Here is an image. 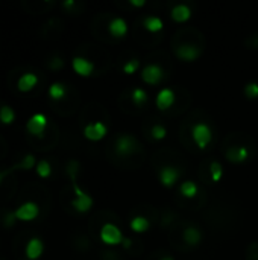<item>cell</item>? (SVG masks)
I'll use <instances>...</instances> for the list:
<instances>
[{"label":"cell","mask_w":258,"mask_h":260,"mask_svg":"<svg viewBox=\"0 0 258 260\" xmlns=\"http://www.w3.org/2000/svg\"><path fill=\"white\" fill-rule=\"evenodd\" d=\"M76 171H78V163L76 161H71L70 166H68V175H70L71 186H73V192H75V200L71 201V206H73V209L76 212L87 213V212L91 210V207L94 204V200L78 186V183H76Z\"/></svg>","instance_id":"1"},{"label":"cell","mask_w":258,"mask_h":260,"mask_svg":"<svg viewBox=\"0 0 258 260\" xmlns=\"http://www.w3.org/2000/svg\"><path fill=\"white\" fill-rule=\"evenodd\" d=\"M123 239H125L123 232H122L116 224L106 222V224H103V227L100 229V241H102L105 245H109V247L122 245Z\"/></svg>","instance_id":"2"},{"label":"cell","mask_w":258,"mask_h":260,"mask_svg":"<svg viewBox=\"0 0 258 260\" xmlns=\"http://www.w3.org/2000/svg\"><path fill=\"white\" fill-rule=\"evenodd\" d=\"M192 137L199 149H205L213 142V131L207 123H196L192 128Z\"/></svg>","instance_id":"3"},{"label":"cell","mask_w":258,"mask_h":260,"mask_svg":"<svg viewBox=\"0 0 258 260\" xmlns=\"http://www.w3.org/2000/svg\"><path fill=\"white\" fill-rule=\"evenodd\" d=\"M163 78H164V70L158 64H149V66L143 67V70H141V79H143V82H146L149 85L160 84L163 81Z\"/></svg>","instance_id":"4"},{"label":"cell","mask_w":258,"mask_h":260,"mask_svg":"<svg viewBox=\"0 0 258 260\" xmlns=\"http://www.w3.org/2000/svg\"><path fill=\"white\" fill-rule=\"evenodd\" d=\"M106 134H108V128L103 122H93L84 128V137L90 142H99L105 139Z\"/></svg>","instance_id":"5"},{"label":"cell","mask_w":258,"mask_h":260,"mask_svg":"<svg viewBox=\"0 0 258 260\" xmlns=\"http://www.w3.org/2000/svg\"><path fill=\"white\" fill-rule=\"evenodd\" d=\"M135 149H137V140L132 136L122 134V136L117 137V140H116V152L119 155H122V157L129 155V154L135 152Z\"/></svg>","instance_id":"6"},{"label":"cell","mask_w":258,"mask_h":260,"mask_svg":"<svg viewBox=\"0 0 258 260\" xmlns=\"http://www.w3.org/2000/svg\"><path fill=\"white\" fill-rule=\"evenodd\" d=\"M14 213H15L17 221H26L27 222V221H33L40 215V207H38V204L27 201V203L21 204Z\"/></svg>","instance_id":"7"},{"label":"cell","mask_w":258,"mask_h":260,"mask_svg":"<svg viewBox=\"0 0 258 260\" xmlns=\"http://www.w3.org/2000/svg\"><path fill=\"white\" fill-rule=\"evenodd\" d=\"M46 126H47V117L40 113L33 114L26 123V129L29 131V134H32L35 137H43Z\"/></svg>","instance_id":"8"},{"label":"cell","mask_w":258,"mask_h":260,"mask_svg":"<svg viewBox=\"0 0 258 260\" xmlns=\"http://www.w3.org/2000/svg\"><path fill=\"white\" fill-rule=\"evenodd\" d=\"M175 53H176V56L179 59L192 62V61H196L201 56V49L198 46L192 44V43H184V44L176 47Z\"/></svg>","instance_id":"9"},{"label":"cell","mask_w":258,"mask_h":260,"mask_svg":"<svg viewBox=\"0 0 258 260\" xmlns=\"http://www.w3.org/2000/svg\"><path fill=\"white\" fill-rule=\"evenodd\" d=\"M179 178H181V171L178 168H175V166H164L160 171V181L167 189L173 187L178 183Z\"/></svg>","instance_id":"10"},{"label":"cell","mask_w":258,"mask_h":260,"mask_svg":"<svg viewBox=\"0 0 258 260\" xmlns=\"http://www.w3.org/2000/svg\"><path fill=\"white\" fill-rule=\"evenodd\" d=\"M71 67L82 78H88L94 72V64L84 56H75L71 59Z\"/></svg>","instance_id":"11"},{"label":"cell","mask_w":258,"mask_h":260,"mask_svg":"<svg viewBox=\"0 0 258 260\" xmlns=\"http://www.w3.org/2000/svg\"><path fill=\"white\" fill-rule=\"evenodd\" d=\"M155 104H157L158 110H161V111L169 110L175 104V91L170 88H161L155 98Z\"/></svg>","instance_id":"12"},{"label":"cell","mask_w":258,"mask_h":260,"mask_svg":"<svg viewBox=\"0 0 258 260\" xmlns=\"http://www.w3.org/2000/svg\"><path fill=\"white\" fill-rule=\"evenodd\" d=\"M227 158L231 163L240 165L245 163L249 158V149L246 146H236V148H230L227 151Z\"/></svg>","instance_id":"13"},{"label":"cell","mask_w":258,"mask_h":260,"mask_svg":"<svg viewBox=\"0 0 258 260\" xmlns=\"http://www.w3.org/2000/svg\"><path fill=\"white\" fill-rule=\"evenodd\" d=\"M108 30H109V34H111L113 37H116V38H123V37L128 34V23H126L125 18L116 17V18H113V20L109 21Z\"/></svg>","instance_id":"14"},{"label":"cell","mask_w":258,"mask_h":260,"mask_svg":"<svg viewBox=\"0 0 258 260\" xmlns=\"http://www.w3.org/2000/svg\"><path fill=\"white\" fill-rule=\"evenodd\" d=\"M43 251H44V244L40 238H32L26 245V256L29 260L40 259Z\"/></svg>","instance_id":"15"},{"label":"cell","mask_w":258,"mask_h":260,"mask_svg":"<svg viewBox=\"0 0 258 260\" xmlns=\"http://www.w3.org/2000/svg\"><path fill=\"white\" fill-rule=\"evenodd\" d=\"M170 17L176 23H186L192 17V9L187 5H184V3H179V5H176V6L172 8Z\"/></svg>","instance_id":"16"},{"label":"cell","mask_w":258,"mask_h":260,"mask_svg":"<svg viewBox=\"0 0 258 260\" xmlns=\"http://www.w3.org/2000/svg\"><path fill=\"white\" fill-rule=\"evenodd\" d=\"M38 84V76L35 73H24L20 76L18 82H17V87L20 91L26 93V91H30L35 85Z\"/></svg>","instance_id":"17"},{"label":"cell","mask_w":258,"mask_h":260,"mask_svg":"<svg viewBox=\"0 0 258 260\" xmlns=\"http://www.w3.org/2000/svg\"><path fill=\"white\" fill-rule=\"evenodd\" d=\"M182 238H184V241H186L190 247H196V245H199L201 241H202V232H201L199 229L190 225V227H187V229L184 230Z\"/></svg>","instance_id":"18"},{"label":"cell","mask_w":258,"mask_h":260,"mask_svg":"<svg viewBox=\"0 0 258 260\" xmlns=\"http://www.w3.org/2000/svg\"><path fill=\"white\" fill-rule=\"evenodd\" d=\"M129 227H131V230H132L134 233L143 235V233H146V232L149 230L151 222H149V219L144 218V216H134V218L131 219V222H129Z\"/></svg>","instance_id":"19"},{"label":"cell","mask_w":258,"mask_h":260,"mask_svg":"<svg viewBox=\"0 0 258 260\" xmlns=\"http://www.w3.org/2000/svg\"><path fill=\"white\" fill-rule=\"evenodd\" d=\"M179 192H181V195H182L184 198L192 200V198H195V197L198 195L199 187H198V184H196L195 181H192V180H186V181H182V183H181V186H179Z\"/></svg>","instance_id":"20"},{"label":"cell","mask_w":258,"mask_h":260,"mask_svg":"<svg viewBox=\"0 0 258 260\" xmlns=\"http://www.w3.org/2000/svg\"><path fill=\"white\" fill-rule=\"evenodd\" d=\"M143 26L146 30L149 32H160L163 27H164V21L160 18V17H146L144 21H143Z\"/></svg>","instance_id":"21"},{"label":"cell","mask_w":258,"mask_h":260,"mask_svg":"<svg viewBox=\"0 0 258 260\" xmlns=\"http://www.w3.org/2000/svg\"><path fill=\"white\" fill-rule=\"evenodd\" d=\"M49 96L53 101H61L65 96V85L62 82H53L49 87Z\"/></svg>","instance_id":"22"},{"label":"cell","mask_w":258,"mask_h":260,"mask_svg":"<svg viewBox=\"0 0 258 260\" xmlns=\"http://www.w3.org/2000/svg\"><path fill=\"white\" fill-rule=\"evenodd\" d=\"M131 99H132L134 105L143 107L148 102V93L143 88H134L132 93H131Z\"/></svg>","instance_id":"23"},{"label":"cell","mask_w":258,"mask_h":260,"mask_svg":"<svg viewBox=\"0 0 258 260\" xmlns=\"http://www.w3.org/2000/svg\"><path fill=\"white\" fill-rule=\"evenodd\" d=\"M210 177L213 183H219L224 177V166L219 161H211L210 165Z\"/></svg>","instance_id":"24"},{"label":"cell","mask_w":258,"mask_h":260,"mask_svg":"<svg viewBox=\"0 0 258 260\" xmlns=\"http://www.w3.org/2000/svg\"><path fill=\"white\" fill-rule=\"evenodd\" d=\"M14 119H15L14 110H12L11 107H8V105H3V107L0 108V122H2L3 125H9V123L14 122Z\"/></svg>","instance_id":"25"},{"label":"cell","mask_w":258,"mask_h":260,"mask_svg":"<svg viewBox=\"0 0 258 260\" xmlns=\"http://www.w3.org/2000/svg\"><path fill=\"white\" fill-rule=\"evenodd\" d=\"M36 174H38L41 178L50 177V174H52V166H50V163H49L47 160L38 161V165H36Z\"/></svg>","instance_id":"26"},{"label":"cell","mask_w":258,"mask_h":260,"mask_svg":"<svg viewBox=\"0 0 258 260\" xmlns=\"http://www.w3.org/2000/svg\"><path fill=\"white\" fill-rule=\"evenodd\" d=\"M243 93L248 99H258V82H248L243 88Z\"/></svg>","instance_id":"27"},{"label":"cell","mask_w":258,"mask_h":260,"mask_svg":"<svg viewBox=\"0 0 258 260\" xmlns=\"http://www.w3.org/2000/svg\"><path fill=\"white\" fill-rule=\"evenodd\" d=\"M138 67H140V61L137 58H132V59H129V61H126L123 64V73L131 76V75H134L138 70Z\"/></svg>","instance_id":"28"},{"label":"cell","mask_w":258,"mask_h":260,"mask_svg":"<svg viewBox=\"0 0 258 260\" xmlns=\"http://www.w3.org/2000/svg\"><path fill=\"white\" fill-rule=\"evenodd\" d=\"M151 134H152V137L155 140H163L167 136V129L163 125H154L152 129H151Z\"/></svg>","instance_id":"29"},{"label":"cell","mask_w":258,"mask_h":260,"mask_svg":"<svg viewBox=\"0 0 258 260\" xmlns=\"http://www.w3.org/2000/svg\"><path fill=\"white\" fill-rule=\"evenodd\" d=\"M33 165H35V157L29 154V155H26V157L23 158V161L18 165V168H20V169H26V171H27V169H32V168H33Z\"/></svg>","instance_id":"30"},{"label":"cell","mask_w":258,"mask_h":260,"mask_svg":"<svg viewBox=\"0 0 258 260\" xmlns=\"http://www.w3.org/2000/svg\"><path fill=\"white\" fill-rule=\"evenodd\" d=\"M15 221H17V218H15V213H14V212H12V213H8V215L5 216V225H6V227H12Z\"/></svg>","instance_id":"31"},{"label":"cell","mask_w":258,"mask_h":260,"mask_svg":"<svg viewBox=\"0 0 258 260\" xmlns=\"http://www.w3.org/2000/svg\"><path fill=\"white\" fill-rule=\"evenodd\" d=\"M62 66H64V62H62L61 58H53L52 62H50V67H52V69H59V67H62Z\"/></svg>","instance_id":"32"},{"label":"cell","mask_w":258,"mask_h":260,"mask_svg":"<svg viewBox=\"0 0 258 260\" xmlns=\"http://www.w3.org/2000/svg\"><path fill=\"white\" fill-rule=\"evenodd\" d=\"M134 8H141V6H144L146 5V2L144 0H131L129 2Z\"/></svg>","instance_id":"33"},{"label":"cell","mask_w":258,"mask_h":260,"mask_svg":"<svg viewBox=\"0 0 258 260\" xmlns=\"http://www.w3.org/2000/svg\"><path fill=\"white\" fill-rule=\"evenodd\" d=\"M131 245H132V241H131L129 238L125 236V239H123V242H122V247H123L125 250H128V248H131Z\"/></svg>","instance_id":"34"},{"label":"cell","mask_w":258,"mask_h":260,"mask_svg":"<svg viewBox=\"0 0 258 260\" xmlns=\"http://www.w3.org/2000/svg\"><path fill=\"white\" fill-rule=\"evenodd\" d=\"M73 5H75V2H73V0L64 2V6H65V8H70V6H73Z\"/></svg>","instance_id":"35"},{"label":"cell","mask_w":258,"mask_h":260,"mask_svg":"<svg viewBox=\"0 0 258 260\" xmlns=\"http://www.w3.org/2000/svg\"><path fill=\"white\" fill-rule=\"evenodd\" d=\"M8 172H9V171H6V172H0V183L3 181V178H5V175H6Z\"/></svg>","instance_id":"36"},{"label":"cell","mask_w":258,"mask_h":260,"mask_svg":"<svg viewBox=\"0 0 258 260\" xmlns=\"http://www.w3.org/2000/svg\"><path fill=\"white\" fill-rule=\"evenodd\" d=\"M160 260H175L173 257H170V256H166V257H163V259H160Z\"/></svg>","instance_id":"37"}]
</instances>
